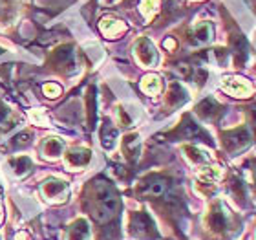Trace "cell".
<instances>
[{
  "label": "cell",
  "mask_w": 256,
  "mask_h": 240,
  "mask_svg": "<svg viewBox=\"0 0 256 240\" xmlns=\"http://www.w3.org/2000/svg\"><path fill=\"white\" fill-rule=\"evenodd\" d=\"M92 213L99 222H106L116 214L119 207V198L114 187L104 180H97L92 185Z\"/></svg>",
  "instance_id": "6da1fadb"
},
{
  "label": "cell",
  "mask_w": 256,
  "mask_h": 240,
  "mask_svg": "<svg viewBox=\"0 0 256 240\" xmlns=\"http://www.w3.org/2000/svg\"><path fill=\"white\" fill-rule=\"evenodd\" d=\"M205 225L212 235H225L229 231L230 216L222 202H214L205 216Z\"/></svg>",
  "instance_id": "7a4b0ae2"
},
{
  "label": "cell",
  "mask_w": 256,
  "mask_h": 240,
  "mask_svg": "<svg viewBox=\"0 0 256 240\" xmlns=\"http://www.w3.org/2000/svg\"><path fill=\"white\" fill-rule=\"evenodd\" d=\"M128 229H130V233L136 238H141V240H156L160 236V233L156 229L154 220L150 218L146 213H134L130 216Z\"/></svg>",
  "instance_id": "3957f363"
},
{
  "label": "cell",
  "mask_w": 256,
  "mask_h": 240,
  "mask_svg": "<svg viewBox=\"0 0 256 240\" xmlns=\"http://www.w3.org/2000/svg\"><path fill=\"white\" fill-rule=\"evenodd\" d=\"M222 143L227 152H236L251 143V132L247 127H238L222 134Z\"/></svg>",
  "instance_id": "277c9868"
},
{
  "label": "cell",
  "mask_w": 256,
  "mask_h": 240,
  "mask_svg": "<svg viewBox=\"0 0 256 240\" xmlns=\"http://www.w3.org/2000/svg\"><path fill=\"white\" fill-rule=\"evenodd\" d=\"M170 189V181L168 178L165 176H148L146 180H143L139 183V192L144 194V196H150V198H161L165 196L166 192Z\"/></svg>",
  "instance_id": "5b68a950"
},
{
  "label": "cell",
  "mask_w": 256,
  "mask_h": 240,
  "mask_svg": "<svg viewBox=\"0 0 256 240\" xmlns=\"http://www.w3.org/2000/svg\"><path fill=\"white\" fill-rule=\"evenodd\" d=\"M40 191H42L44 198H46L48 202H64V200L68 198L70 187H68V183L62 180L48 178V180L40 185Z\"/></svg>",
  "instance_id": "8992f818"
},
{
  "label": "cell",
  "mask_w": 256,
  "mask_h": 240,
  "mask_svg": "<svg viewBox=\"0 0 256 240\" xmlns=\"http://www.w3.org/2000/svg\"><path fill=\"white\" fill-rule=\"evenodd\" d=\"M170 136H172V138H182V139L205 138L208 141V138L205 136V132L200 128V125H196V123L192 121L190 116H185V118H183V121L180 123V127H178L176 130L170 134Z\"/></svg>",
  "instance_id": "52a82bcc"
},
{
  "label": "cell",
  "mask_w": 256,
  "mask_h": 240,
  "mask_svg": "<svg viewBox=\"0 0 256 240\" xmlns=\"http://www.w3.org/2000/svg\"><path fill=\"white\" fill-rule=\"evenodd\" d=\"M134 52H136V55H138L139 63L144 64V66H154V64L158 63V52H156L154 44L150 43L146 37L139 39L138 44H136V48H134Z\"/></svg>",
  "instance_id": "ba28073f"
},
{
  "label": "cell",
  "mask_w": 256,
  "mask_h": 240,
  "mask_svg": "<svg viewBox=\"0 0 256 240\" xmlns=\"http://www.w3.org/2000/svg\"><path fill=\"white\" fill-rule=\"evenodd\" d=\"M224 88L225 92H229L230 96L234 97H249L252 94V86L240 77H225Z\"/></svg>",
  "instance_id": "9c48e42d"
},
{
  "label": "cell",
  "mask_w": 256,
  "mask_h": 240,
  "mask_svg": "<svg viewBox=\"0 0 256 240\" xmlns=\"http://www.w3.org/2000/svg\"><path fill=\"white\" fill-rule=\"evenodd\" d=\"M230 48H232V54H234V61L238 66H244L249 57V46H247V41L244 39L242 33H232L230 35Z\"/></svg>",
  "instance_id": "30bf717a"
},
{
  "label": "cell",
  "mask_w": 256,
  "mask_h": 240,
  "mask_svg": "<svg viewBox=\"0 0 256 240\" xmlns=\"http://www.w3.org/2000/svg\"><path fill=\"white\" fill-rule=\"evenodd\" d=\"M196 112L198 116H202L203 119H216L222 114V107H220V103L212 97H207V99H203L200 105L196 107Z\"/></svg>",
  "instance_id": "8fae6325"
},
{
  "label": "cell",
  "mask_w": 256,
  "mask_h": 240,
  "mask_svg": "<svg viewBox=\"0 0 256 240\" xmlns=\"http://www.w3.org/2000/svg\"><path fill=\"white\" fill-rule=\"evenodd\" d=\"M92 158V152L88 149H72L68 150V154H66V163L70 167H74V169H79V167H84L88 165V161Z\"/></svg>",
  "instance_id": "7c38bea8"
},
{
  "label": "cell",
  "mask_w": 256,
  "mask_h": 240,
  "mask_svg": "<svg viewBox=\"0 0 256 240\" xmlns=\"http://www.w3.org/2000/svg\"><path fill=\"white\" fill-rule=\"evenodd\" d=\"M52 63L57 64V68H68L74 66V48L72 46H60L52 55Z\"/></svg>",
  "instance_id": "4fadbf2b"
},
{
  "label": "cell",
  "mask_w": 256,
  "mask_h": 240,
  "mask_svg": "<svg viewBox=\"0 0 256 240\" xmlns=\"http://www.w3.org/2000/svg\"><path fill=\"white\" fill-rule=\"evenodd\" d=\"M187 101V92L180 83H170L168 86V92H166V105L172 108L180 107L183 103Z\"/></svg>",
  "instance_id": "5bb4252c"
},
{
  "label": "cell",
  "mask_w": 256,
  "mask_h": 240,
  "mask_svg": "<svg viewBox=\"0 0 256 240\" xmlns=\"http://www.w3.org/2000/svg\"><path fill=\"white\" fill-rule=\"evenodd\" d=\"M88 233H90L88 222H86L84 218H77L74 224L70 225L68 240H86L88 238Z\"/></svg>",
  "instance_id": "9a60e30c"
},
{
  "label": "cell",
  "mask_w": 256,
  "mask_h": 240,
  "mask_svg": "<svg viewBox=\"0 0 256 240\" xmlns=\"http://www.w3.org/2000/svg\"><path fill=\"white\" fill-rule=\"evenodd\" d=\"M123 149L124 154L128 156V160H138L139 156V136L138 134H128L123 139Z\"/></svg>",
  "instance_id": "2e32d148"
},
{
  "label": "cell",
  "mask_w": 256,
  "mask_h": 240,
  "mask_svg": "<svg viewBox=\"0 0 256 240\" xmlns=\"http://www.w3.org/2000/svg\"><path fill=\"white\" fill-rule=\"evenodd\" d=\"M192 41L196 44H207L210 39H212V24H208V22H203L200 26L194 30L192 33Z\"/></svg>",
  "instance_id": "e0dca14e"
},
{
  "label": "cell",
  "mask_w": 256,
  "mask_h": 240,
  "mask_svg": "<svg viewBox=\"0 0 256 240\" xmlns=\"http://www.w3.org/2000/svg\"><path fill=\"white\" fill-rule=\"evenodd\" d=\"M116 139H118V130L112 127V123H104L101 130V143L104 149H112L116 145Z\"/></svg>",
  "instance_id": "ac0fdd59"
},
{
  "label": "cell",
  "mask_w": 256,
  "mask_h": 240,
  "mask_svg": "<svg viewBox=\"0 0 256 240\" xmlns=\"http://www.w3.org/2000/svg\"><path fill=\"white\" fill-rule=\"evenodd\" d=\"M40 150H42L48 158H55V156H59L60 152H62V141H60L59 138H48L42 143Z\"/></svg>",
  "instance_id": "d6986e66"
},
{
  "label": "cell",
  "mask_w": 256,
  "mask_h": 240,
  "mask_svg": "<svg viewBox=\"0 0 256 240\" xmlns=\"http://www.w3.org/2000/svg\"><path fill=\"white\" fill-rule=\"evenodd\" d=\"M229 189L232 192V196H234L236 202L240 203H246V198H247V192H246V185H244V181L240 178L232 176L229 181Z\"/></svg>",
  "instance_id": "ffe728a7"
},
{
  "label": "cell",
  "mask_w": 256,
  "mask_h": 240,
  "mask_svg": "<svg viewBox=\"0 0 256 240\" xmlns=\"http://www.w3.org/2000/svg\"><path fill=\"white\" fill-rule=\"evenodd\" d=\"M183 152H185L188 160H192L194 163H207V161L210 160V156H208L207 152H203L202 149H198V147H192V145L183 147Z\"/></svg>",
  "instance_id": "44dd1931"
},
{
  "label": "cell",
  "mask_w": 256,
  "mask_h": 240,
  "mask_svg": "<svg viewBox=\"0 0 256 240\" xmlns=\"http://www.w3.org/2000/svg\"><path fill=\"white\" fill-rule=\"evenodd\" d=\"M220 178H222L220 167H207V169H203V171L200 172V181L205 183V185H212Z\"/></svg>",
  "instance_id": "7402d4cb"
},
{
  "label": "cell",
  "mask_w": 256,
  "mask_h": 240,
  "mask_svg": "<svg viewBox=\"0 0 256 240\" xmlns=\"http://www.w3.org/2000/svg\"><path fill=\"white\" fill-rule=\"evenodd\" d=\"M143 90L146 92V94H150V96H156L158 92L161 90V81L158 75H146L143 79Z\"/></svg>",
  "instance_id": "603a6c76"
},
{
  "label": "cell",
  "mask_w": 256,
  "mask_h": 240,
  "mask_svg": "<svg viewBox=\"0 0 256 240\" xmlns=\"http://www.w3.org/2000/svg\"><path fill=\"white\" fill-rule=\"evenodd\" d=\"M86 103H88V123H90V127H94V121H96V88L94 86L88 90Z\"/></svg>",
  "instance_id": "cb8c5ba5"
},
{
  "label": "cell",
  "mask_w": 256,
  "mask_h": 240,
  "mask_svg": "<svg viewBox=\"0 0 256 240\" xmlns=\"http://www.w3.org/2000/svg\"><path fill=\"white\" fill-rule=\"evenodd\" d=\"M11 165L15 167L16 174L22 176V174H26V172L32 169V161H30V158L22 156V158H15V160H11Z\"/></svg>",
  "instance_id": "d4e9b609"
},
{
  "label": "cell",
  "mask_w": 256,
  "mask_h": 240,
  "mask_svg": "<svg viewBox=\"0 0 256 240\" xmlns=\"http://www.w3.org/2000/svg\"><path fill=\"white\" fill-rule=\"evenodd\" d=\"M28 143H30V134L28 132H22V134H18V136H15V138L11 139V147H13V149L26 147Z\"/></svg>",
  "instance_id": "484cf974"
},
{
  "label": "cell",
  "mask_w": 256,
  "mask_h": 240,
  "mask_svg": "<svg viewBox=\"0 0 256 240\" xmlns=\"http://www.w3.org/2000/svg\"><path fill=\"white\" fill-rule=\"evenodd\" d=\"M8 118H10V110H8V107H4V105L0 103V125H6L4 130L10 128V125H8Z\"/></svg>",
  "instance_id": "4316f807"
},
{
  "label": "cell",
  "mask_w": 256,
  "mask_h": 240,
  "mask_svg": "<svg viewBox=\"0 0 256 240\" xmlns=\"http://www.w3.org/2000/svg\"><path fill=\"white\" fill-rule=\"evenodd\" d=\"M254 181H256V165H254Z\"/></svg>",
  "instance_id": "83f0119b"
}]
</instances>
